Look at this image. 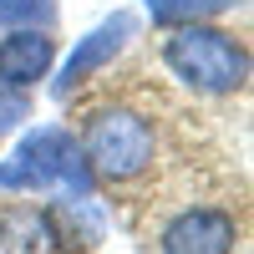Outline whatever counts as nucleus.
<instances>
[{"mask_svg":"<svg viewBox=\"0 0 254 254\" xmlns=\"http://www.w3.org/2000/svg\"><path fill=\"white\" fill-rule=\"evenodd\" d=\"M163 66L173 71L183 87L208 92V97H224V92H239L244 76H249V51L239 46L229 31L214 26H178L173 36L163 41Z\"/></svg>","mask_w":254,"mask_h":254,"instance_id":"f257e3e1","label":"nucleus"},{"mask_svg":"<svg viewBox=\"0 0 254 254\" xmlns=\"http://www.w3.org/2000/svg\"><path fill=\"white\" fill-rule=\"evenodd\" d=\"M81 158L92 163L97 178L127 183L153 163V122L132 107H102L87 132H81Z\"/></svg>","mask_w":254,"mask_h":254,"instance_id":"f03ea898","label":"nucleus"},{"mask_svg":"<svg viewBox=\"0 0 254 254\" xmlns=\"http://www.w3.org/2000/svg\"><path fill=\"white\" fill-rule=\"evenodd\" d=\"M76 173V142L61 127H31V137L15 147V158L0 163V188L5 193H26V188H46L56 178Z\"/></svg>","mask_w":254,"mask_h":254,"instance_id":"7ed1b4c3","label":"nucleus"},{"mask_svg":"<svg viewBox=\"0 0 254 254\" xmlns=\"http://www.w3.org/2000/svg\"><path fill=\"white\" fill-rule=\"evenodd\" d=\"M239 239L234 214L224 208H183L163 229V254H229Z\"/></svg>","mask_w":254,"mask_h":254,"instance_id":"20e7f679","label":"nucleus"},{"mask_svg":"<svg viewBox=\"0 0 254 254\" xmlns=\"http://www.w3.org/2000/svg\"><path fill=\"white\" fill-rule=\"evenodd\" d=\"M56 61V41L46 31H10L0 41V87L26 92L31 81H41Z\"/></svg>","mask_w":254,"mask_h":254,"instance_id":"39448f33","label":"nucleus"},{"mask_svg":"<svg viewBox=\"0 0 254 254\" xmlns=\"http://www.w3.org/2000/svg\"><path fill=\"white\" fill-rule=\"evenodd\" d=\"M132 26H137V20L127 15V10H117L112 20H102V26H97L87 41H81V46H76L71 56H66V66H61V81H56V92L66 97L71 87H81V81H87V76L102 66V61H112V56L122 51V41L132 36Z\"/></svg>","mask_w":254,"mask_h":254,"instance_id":"423d86ee","label":"nucleus"},{"mask_svg":"<svg viewBox=\"0 0 254 254\" xmlns=\"http://www.w3.org/2000/svg\"><path fill=\"white\" fill-rule=\"evenodd\" d=\"M46 224H51V244H61V249H92L102 239V208L92 198L56 203L51 214H46Z\"/></svg>","mask_w":254,"mask_h":254,"instance_id":"0eeeda50","label":"nucleus"},{"mask_svg":"<svg viewBox=\"0 0 254 254\" xmlns=\"http://www.w3.org/2000/svg\"><path fill=\"white\" fill-rule=\"evenodd\" d=\"M51 224L36 208H5L0 214V254H46Z\"/></svg>","mask_w":254,"mask_h":254,"instance_id":"6e6552de","label":"nucleus"},{"mask_svg":"<svg viewBox=\"0 0 254 254\" xmlns=\"http://www.w3.org/2000/svg\"><path fill=\"white\" fill-rule=\"evenodd\" d=\"M219 5H229V0H147V15L158 26H193V20L214 15Z\"/></svg>","mask_w":254,"mask_h":254,"instance_id":"1a4fd4ad","label":"nucleus"},{"mask_svg":"<svg viewBox=\"0 0 254 254\" xmlns=\"http://www.w3.org/2000/svg\"><path fill=\"white\" fill-rule=\"evenodd\" d=\"M51 20H56V0H0V26L46 31Z\"/></svg>","mask_w":254,"mask_h":254,"instance_id":"9d476101","label":"nucleus"},{"mask_svg":"<svg viewBox=\"0 0 254 254\" xmlns=\"http://www.w3.org/2000/svg\"><path fill=\"white\" fill-rule=\"evenodd\" d=\"M26 112H31L26 92H10V87H0V137H5L10 127H20V122H26Z\"/></svg>","mask_w":254,"mask_h":254,"instance_id":"9b49d317","label":"nucleus"}]
</instances>
